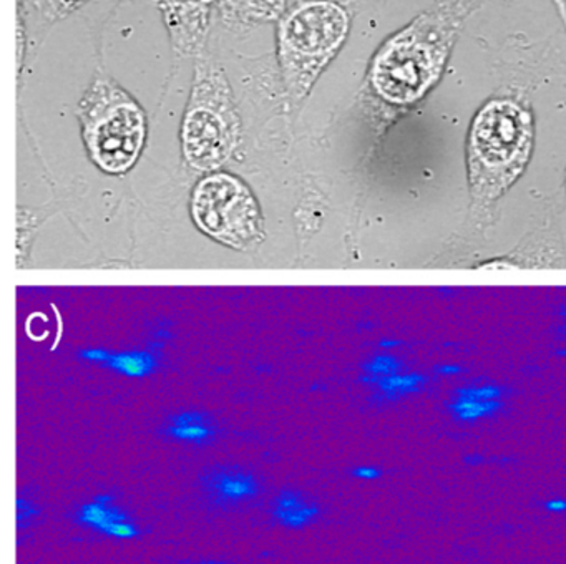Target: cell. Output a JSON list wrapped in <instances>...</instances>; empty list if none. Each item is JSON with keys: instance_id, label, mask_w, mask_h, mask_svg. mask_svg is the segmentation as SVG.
I'll return each instance as SVG.
<instances>
[{"instance_id": "1", "label": "cell", "mask_w": 566, "mask_h": 564, "mask_svg": "<svg viewBox=\"0 0 566 564\" xmlns=\"http://www.w3.org/2000/svg\"><path fill=\"white\" fill-rule=\"evenodd\" d=\"M465 12L462 3L429 10L387 40L370 69L374 90L396 105L426 95L446 66Z\"/></svg>"}, {"instance_id": "2", "label": "cell", "mask_w": 566, "mask_h": 564, "mask_svg": "<svg viewBox=\"0 0 566 564\" xmlns=\"http://www.w3.org/2000/svg\"><path fill=\"white\" fill-rule=\"evenodd\" d=\"M350 15L339 0H301L276 29L277 65L287 102L296 106L336 59L349 35Z\"/></svg>"}, {"instance_id": "3", "label": "cell", "mask_w": 566, "mask_h": 564, "mask_svg": "<svg viewBox=\"0 0 566 564\" xmlns=\"http://www.w3.org/2000/svg\"><path fill=\"white\" fill-rule=\"evenodd\" d=\"M533 148V119L512 100H492L482 106L469 135V181L473 198L492 202L526 168Z\"/></svg>"}, {"instance_id": "4", "label": "cell", "mask_w": 566, "mask_h": 564, "mask_svg": "<svg viewBox=\"0 0 566 564\" xmlns=\"http://www.w3.org/2000/svg\"><path fill=\"white\" fill-rule=\"evenodd\" d=\"M241 119L223 63L210 50L195 59L193 85L181 126L185 158L210 171L231 158L240 145Z\"/></svg>"}, {"instance_id": "5", "label": "cell", "mask_w": 566, "mask_h": 564, "mask_svg": "<svg viewBox=\"0 0 566 564\" xmlns=\"http://www.w3.org/2000/svg\"><path fill=\"white\" fill-rule=\"evenodd\" d=\"M82 132L95 165L112 175L137 163L147 139V116L130 93L98 69L78 105Z\"/></svg>"}, {"instance_id": "6", "label": "cell", "mask_w": 566, "mask_h": 564, "mask_svg": "<svg viewBox=\"0 0 566 564\" xmlns=\"http://www.w3.org/2000/svg\"><path fill=\"white\" fill-rule=\"evenodd\" d=\"M191 215L205 234L238 251L263 239V218L256 198L240 179L224 173L201 179L191 199Z\"/></svg>"}, {"instance_id": "7", "label": "cell", "mask_w": 566, "mask_h": 564, "mask_svg": "<svg viewBox=\"0 0 566 564\" xmlns=\"http://www.w3.org/2000/svg\"><path fill=\"white\" fill-rule=\"evenodd\" d=\"M214 7L218 0H158L175 62L195 60L207 50Z\"/></svg>"}, {"instance_id": "8", "label": "cell", "mask_w": 566, "mask_h": 564, "mask_svg": "<svg viewBox=\"0 0 566 564\" xmlns=\"http://www.w3.org/2000/svg\"><path fill=\"white\" fill-rule=\"evenodd\" d=\"M221 25L234 35H248L264 23L280 22L287 0H218Z\"/></svg>"}, {"instance_id": "9", "label": "cell", "mask_w": 566, "mask_h": 564, "mask_svg": "<svg viewBox=\"0 0 566 564\" xmlns=\"http://www.w3.org/2000/svg\"><path fill=\"white\" fill-rule=\"evenodd\" d=\"M77 521L117 540L140 536L137 524L120 508L115 506L112 494H101L91 503L84 504L78 511Z\"/></svg>"}, {"instance_id": "10", "label": "cell", "mask_w": 566, "mask_h": 564, "mask_svg": "<svg viewBox=\"0 0 566 564\" xmlns=\"http://www.w3.org/2000/svg\"><path fill=\"white\" fill-rule=\"evenodd\" d=\"M205 487L210 491L211 500L221 506L253 500L258 493L256 480L241 471H220L205 478Z\"/></svg>"}, {"instance_id": "11", "label": "cell", "mask_w": 566, "mask_h": 564, "mask_svg": "<svg viewBox=\"0 0 566 564\" xmlns=\"http://www.w3.org/2000/svg\"><path fill=\"white\" fill-rule=\"evenodd\" d=\"M319 513L317 504L304 500L296 491H283L274 503V518L287 528H303Z\"/></svg>"}, {"instance_id": "12", "label": "cell", "mask_w": 566, "mask_h": 564, "mask_svg": "<svg viewBox=\"0 0 566 564\" xmlns=\"http://www.w3.org/2000/svg\"><path fill=\"white\" fill-rule=\"evenodd\" d=\"M28 2L38 10L45 22L57 23L84 7L88 0H28Z\"/></svg>"}, {"instance_id": "13", "label": "cell", "mask_w": 566, "mask_h": 564, "mask_svg": "<svg viewBox=\"0 0 566 564\" xmlns=\"http://www.w3.org/2000/svg\"><path fill=\"white\" fill-rule=\"evenodd\" d=\"M38 514V510H35L34 506H32L31 501L24 500V498L19 497L18 498V526L21 528V530H24V528L29 526V523H31L32 518Z\"/></svg>"}, {"instance_id": "14", "label": "cell", "mask_w": 566, "mask_h": 564, "mask_svg": "<svg viewBox=\"0 0 566 564\" xmlns=\"http://www.w3.org/2000/svg\"><path fill=\"white\" fill-rule=\"evenodd\" d=\"M546 510L555 511V513H562V511H566V501L565 500H552L546 503Z\"/></svg>"}, {"instance_id": "15", "label": "cell", "mask_w": 566, "mask_h": 564, "mask_svg": "<svg viewBox=\"0 0 566 564\" xmlns=\"http://www.w3.org/2000/svg\"><path fill=\"white\" fill-rule=\"evenodd\" d=\"M356 477L376 478L379 477V471L374 470V468H359V470L356 471Z\"/></svg>"}, {"instance_id": "16", "label": "cell", "mask_w": 566, "mask_h": 564, "mask_svg": "<svg viewBox=\"0 0 566 564\" xmlns=\"http://www.w3.org/2000/svg\"><path fill=\"white\" fill-rule=\"evenodd\" d=\"M201 564H220V563H214V561H207V563H201Z\"/></svg>"}]
</instances>
